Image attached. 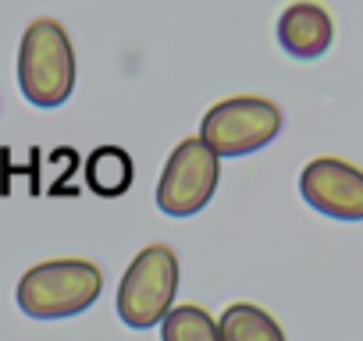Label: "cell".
<instances>
[{"label": "cell", "instance_id": "1", "mask_svg": "<svg viewBox=\"0 0 363 341\" xmlns=\"http://www.w3.org/2000/svg\"><path fill=\"white\" fill-rule=\"evenodd\" d=\"M18 89L33 107H61L75 89V50L61 22L36 18L18 47Z\"/></svg>", "mask_w": 363, "mask_h": 341}, {"label": "cell", "instance_id": "2", "mask_svg": "<svg viewBox=\"0 0 363 341\" xmlns=\"http://www.w3.org/2000/svg\"><path fill=\"white\" fill-rule=\"evenodd\" d=\"M104 291V274L89 260L36 263L18 281V309L33 320H65L86 313Z\"/></svg>", "mask_w": 363, "mask_h": 341}, {"label": "cell", "instance_id": "3", "mask_svg": "<svg viewBox=\"0 0 363 341\" xmlns=\"http://www.w3.org/2000/svg\"><path fill=\"white\" fill-rule=\"evenodd\" d=\"M174 291H178V256H174V249L146 245L128 263V270L118 284V316L135 330L164 323V316L171 313Z\"/></svg>", "mask_w": 363, "mask_h": 341}, {"label": "cell", "instance_id": "4", "mask_svg": "<svg viewBox=\"0 0 363 341\" xmlns=\"http://www.w3.org/2000/svg\"><path fill=\"white\" fill-rule=\"evenodd\" d=\"M281 132V110L278 103L264 96H228L214 103L203 114L200 139L211 146V153L221 156H246L274 142Z\"/></svg>", "mask_w": 363, "mask_h": 341}, {"label": "cell", "instance_id": "5", "mask_svg": "<svg viewBox=\"0 0 363 341\" xmlns=\"http://www.w3.org/2000/svg\"><path fill=\"white\" fill-rule=\"evenodd\" d=\"M221 178V160L211 153L203 139H182L157 182V207L167 217H193L200 214L218 189Z\"/></svg>", "mask_w": 363, "mask_h": 341}, {"label": "cell", "instance_id": "6", "mask_svg": "<svg viewBox=\"0 0 363 341\" xmlns=\"http://www.w3.org/2000/svg\"><path fill=\"white\" fill-rule=\"evenodd\" d=\"M299 192L306 207L335 221H363V170L338 156H317L303 167Z\"/></svg>", "mask_w": 363, "mask_h": 341}, {"label": "cell", "instance_id": "7", "mask_svg": "<svg viewBox=\"0 0 363 341\" xmlns=\"http://www.w3.org/2000/svg\"><path fill=\"white\" fill-rule=\"evenodd\" d=\"M331 40H335V25L320 4H292L278 18V43L296 61L320 57L331 47Z\"/></svg>", "mask_w": 363, "mask_h": 341}, {"label": "cell", "instance_id": "8", "mask_svg": "<svg viewBox=\"0 0 363 341\" xmlns=\"http://www.w3.org/2000/svg\"><path fill=\"white\" fill-rule=\"evenodd\" d=\"M218 330H221V341H285V330L278 327V320L253 302L228 306L218 320Z\"/></svg>", "mask_w": 363, "mask_h": 341}, {"label": "cell", "instance_id": "9", "mask_svg": "<svg viewBox=\"0 0 363 341\" xmlns=\"http://www.w3.org/2000/svg\"><path fill=\"white\" fill-rule=\"evenodd\" d=\"M132 156L118 146H100L89 160H86V178L89 189L100 196H121L132 185Z\"/></svg>", "mask_w": 363, "mask_h": 341}, {"label": "cell", "instance_id": "10", "mask_svg": "<svg viewBox=\"0 0 363 341\" xmlns=\"http://www.w3.org/2000/svg\"><path fill=\"white\" fill-rule=\"evenodd\" d=\"M160 341H221L218 320L200 306H171L160 323Z\"/></svg>", "mask_w": 363, "mask_h": 341}]
</instances>
